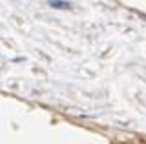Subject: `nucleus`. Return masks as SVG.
Masks as SVG:
<instances>
[{
  "label": "nucleus",
  "mask_w": 146,
  "mask_h": 144,
  "mask_svg": "<svg viewBox=\"0 0 146 144\" xmlns=\"http://www.w3.org/2000/svg\"><path fill=\"white\" fill-rule=\"evenodd\" d=\"M49 6H53V7H60V9H64V7H70V4H66V2H49Z\"/></svg>",
  "instance_id": "f257e3e1"
}]
</instances>
